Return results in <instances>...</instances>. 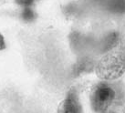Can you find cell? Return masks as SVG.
I'll return each instance as SVG.
<instances>
[{"instance_id": "6da1fadb", "label": "cell", "mask_w": 125, "mask_h": 113, "mask_svg": "<svg viewBox=\"0 0 125 113\" xmlns=\"http://www.w3.org/2000/svg\"><path fill=\"white\" fill-rule=\"evenodd\" d=\"M95 72L104 81L120 79L125 73V52L116 47L110 49L97 62Z\"/></svg>"}, {"instance_id": "7a4b0ae2", "label": "cell", "mask_w": 125, "mask_h": 113, "mask_svg": "<svg viewBox=\"0 0 125 113\" xmlns=\"http://www.w3.org/2000/svg\"><path fill=\"white\" fill-rule=\"evenodd\" d=\"M122 93L114 84L104 81L98 83L90 93V105L95 113H104L112 106L122 104Z\"/></svg>"}, {"instance_id": "3957f363", "label": "cell", "mask_w": 125, "mask_h": 113, "mask_svg": "<svg viewBox=\"0 0 125 113\" xmlns=\"http://www.w3.org/2000/svg\"><path fill=\"white\" fill-rule=\"evenodd\" d=\"M57 113H83L78 92L74 88L68 91L65 99L59 105Z\"/></svg>"}, {"instance_id": "277c9868", "label": "cell", "mask_w": 125, "mask_h": 113, "mask_svg": "<svg viewBox=\"0 0 125 113\" xmlns=\"http://www.w3.org/2000/svg\"><path fill=\"white\" fill-rule=\"evenodd\" d=\"M109 7L115 12L123 13L125 12V0H109Z\"/></svg>"}, {"instance_id": "5b68a950", "label": "cell", "mask_w": 125, "mask_h": 113, "mask_svg": "<svg viewBox=\"0 0 125 113\" xmlns=\"http://www.w3.org/2000/svg\"><path fill=\"white\" fill-rule=\"evenodd\" d=\"M22 18L27 22L34 20L35 18V13L34 11L30 9L29 7H25V9L22 12Z\"/></svg>"}, {"instance_id": "8992f818", "label": "cell", "mask_w": 125, "mask_h": 113, "mask_svg": "<svg viewBox=\"0 0 125 113\" xmlns=\"http://www.w3.org/2000/svg\"><path fill=\"white\" fill-rule=\"evenodd\" d=\"M104 113H125V106L122 104L115 105L107 110Z\"/></svg>"}, {"instance_id": "52a82bcc", "label": "cell", "mask_w": 125, "mask_h": 113, "mask_svg": "<svg viewBox=\"0 0 125 113\" xmlns=\"http://www.w3.org/2000/svg\"><path fill=\"white\" fill-rule=\"evenodd\" d=\"M35 0H16V2L20 5V6H23L25 7H28L29 6H31L32 4L34 3Z\"/></svg>"}, {"instance_id": "ba28073f", "label": "cell", "mask_w": 125, "mask_h": 113, "mask_svg": "<svg viewBox=\"0 0 125 113\" xmlns=\"http://www.w3.org/2000/svg\"><path fill=\"white\" fill-rule=\"evenodd\" d=\"M5 48H6V45H5V40H4L3 36L0 34V50H3Z\"/></svg>"}]
</instances>
